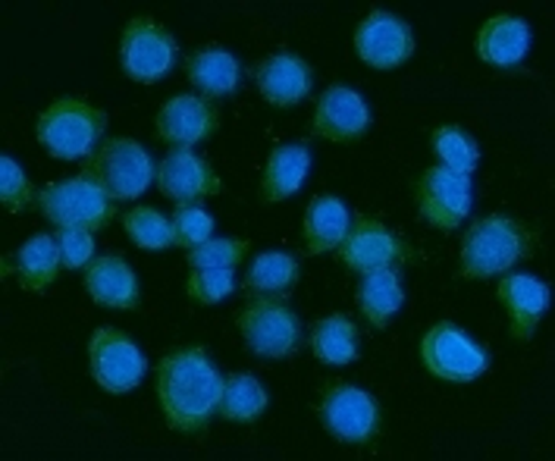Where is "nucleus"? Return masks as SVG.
<instances>
[{"label":"nucleus","instance_id":"aec40b11","mask_svg":"<svg viewBox=\"0 0 555 461\" xmlns=\"http://www.w3.org/2000/svg\"><path fill=\"white\" fill-rule=\"evenodd\" d=\"M530 48V26L518 16H493L477 31V54L493 66L521 63Z\"/></svg>","mask_w":555,"mask_h":461},{"label":"nucleus","instance_id":"bb28decb","mask_svg":"<svg viewBox=\"0 0 555 461\" xmlns=\"http://www.w3.org/2000/svg\"><path fill=\"white\" fill-rule=\"evenodd\" d=\"M267 408V393L251 374H233L223 380V396H220V414L227 421L248 424L255 418H261Z\"/></svg>","mask_w":555,"mask_h":461},{"label":"nucleus","instance_id":"a211bd4d","mask_svg":"<svg viewBox=\"0 0 555 461\" xmlns=\"http://www.w3.org/2000/svg\"><path fill=\"white\" fill-rule=\"evenodd\" d=\"M499 298L512 318V333L515 340H530L540 318L546 315V305H550V289L546 283H540L537 277H527V273H515V277H505L499 283Z\"/></svg>","mask_w":555,"mask_h":461},{"label":"nucleus","instance_id":"7ed1b4c3","mask_svg":"<svg viewBox=\"0 0 555 461\" xmlns=\"http://www.w3.org/2000/svg\"><path fill=\"white\" fill-rule=\"evenodd\" d=\"M107 116L104 111L91 107L79 98L54 101L44 114L38 116V142L44 144L54 157L63 161H82L98 151V142L104 139Z\"/></svg>","mask_w":555,"mask_h":461},{"label":"nucleus","instance_id":"f03ea898","mask_svg":"<svg viewBox=\"0 0 555 461\" xmlns=\"http://www.w3.org/2000/svg\"><path fill=\"white\" fill-rule=\"evenodd\" d=\"M540 235L512 217H487L474 223L462 242V277L465 280H483L505 273L518 260L537 252Z\"/></svg>","mask_w":555,"mask_h":461},{"label":"nucleus","instance_id":"6e6552de","mask_svg":"<svg viewBox=\"0 0 555 461\" xmlns=\"http://www.w3.org/2000/svg\"><path fill=\"white\" fill-rule=\"evenodd\" d=\"M421 358H424V368L430 374L439 376V380H449V383H470L490 364L487 351L474 346L468 336L452 323H437L424 336Z\"/></svg>","mask_w":555,"mask_h":461},{"label":"nucleus","instance_id":"c756f323","mask_svg":"<svg viewBox=\"0 0 555 461\" xmlns=\"http://www.w3.org/2000/svg\"><path fill=\"white\" fill-rule=\"evenodd\" d=\"M126 232L139 248H157L160 252V248L176 245L173 223L164 214H157L154 207H132L126 214Z\"/></svg>","mask_w":555,"mask_h":461},{"label":"nucleus","instance_id":"f704fd0d","mask_svg":"<svg viewBox=\"0 0 555 461\" xmlns=\"http://www.w3.org/2000/svg\"><path fill=\"white\" fill-rule=\"evenodd\" d=\"M57 245L60 255H63V267H88L91 264V255H94V242L88 230H60L57 232Z\"/></svg>","mask_w":555,"mask_h":461},{"label":"nucleus","instance_id":"f3484780","mask_svg":"<svg viewBox=\"0 0 555 461\" xmlns=\"http://www.w3.org/2000/svg\"><path fill=\"white\" fill-rule=\"evenodd\" d=\"M86 286L91 298L104 308H119V311H135L142 302L139 280L132 273V267L119 255H104L88 264Z\"/></svg>","mask_w":555,"mask_h":461},{"label":"nucleus","instance_id":"9b49d317","mask_svg":"<svg viewBox=\"0 0 555 461\" xmlns=\"http://www.w3.org/2000/svg\"><path fill=\"white\" fill-rule=\"evenodd\" d=\"M417 210L430 227L455 230L470 210V179L446 167H430L417 182Z\"/></svg>","mask_w":555,"mask_h":461},{"label":"nucleus","instance_id":"4be33fe9","mask_svg":"<svg viewBox=\"0 0 555 461\" xmlns=\"http://www.w3.org/2000/svg\"><path fill=\"white\" fill-rule=\"evenodd\" d=\"M311 170V154L301 144H280L273 148L263 174V202H283L295 195Z\"/></svg>","mask_w":555,"mask_h":461},{"label":"nucleus","instance_id":"4468645a","mask_svg":"<svg viewBox=\"0 0 555 461\" xmlns=\"http://www.w3.org/2000/svg\"><path fill=\"white\" fill-rule=\"evenodd\" d=\"M217 126H220L217 107L198 94L170 98L157 114V136L176 148H192V144L205 142L217 132Z\"/></svg>","mask_w":555,"mask_h":461},{"label":"nucleus","instance_id":"9d476101","mask_svg":"<svg viewBox=\"0 0 555 461\" xmlns=\"http://www.w3.org/2000/svg\"><path fill=\"white\" fill-rule=\"evenodd\" d=\"M339 258L349 270L371 273V270L392 267L399 260H411L414 248L409 242H402L396 232L386 230L380 220L354 217V227H349L346 239L339 242Z\"/></svg>","mask_w":555,"mask_h":461},{"label":"nucleus","instance_id":"f257e3e1","mask_svg":"<svg viewBox=\"0 0 555 461\" xmlns=\"http://www.w3.org/2000/svg\"><path fill=\"white\" fill-rule=\"evenodd\" d=\"M223 376L202 348L170 351L157 368V399L167 424L182 433H202L214 411H220Z\"/></svg>","mask_w":555,"mask_h":461},{"label":"nucleus","instance_id":"ddd939ff","mask_svg":"<svg viewBox=\"0 0 555 461\" xmlns=\"http://www.w3.org/2000/svg\"><path fill=\"white\" fill-rule=\"evenodd\" d=\"M354 51L377 69H392L414 54V35L399 16L374 10L354 31Z\"/></svg>","mask_w":555,"mask_h":461},{"label":"nucleus","instance_id":"7c9ffc66","mask_svg":"<svg viewBox=\"0 0 555 461\" xmlns=\"http://www.w3.org/2000/svg\"><path fill=\"white\" fill-rule=\"evenodd\" d=\"M248 239H207L205 245L189 252V264L195 270H233L248 255Z\"/></svg>","mask_w":555,"mask_h":461},{"label":"nucleus","instance_id":"39448f33","mask_svg":"<svg viewBox=\"0 0 555 461\" xmlns=\"http://www.w3.org/2000/svg\"><path fill=\"white\" fill-rule=\"evenodd\" d=\"M38 207L60 230H104L117 214L114 202L86 176L48 185L38 195Z\"/></svg>","mask_w":555,"mask_h":461},{"label":"nucleus","instance_id":"2eb2a0df","mask_svg":"<svg viewBox=\"0 0 555 461\" xmlns=\"http://www.w3.org/2000/svg\"><path fill=\"white\" fill-rule=\"evenodd\" d=\"M157 185L167 199H176L179 204L198 202L205 195H217L220 176L210 170L205 157H198L192 148H176L164 157L160 170H157Z\"/></svg>","mask_w":555,"mask_h":461},{"label":"nucleus","instance_id":"393cba45","mask_svg":"<svg viewBox=\"0 0 555 461\" xmlns=\"http://www.w3.org/2000/svg\"><path fill=\"white\" fill-rule=\"evenodd\" d=\"M60 264H63V255L54 235H35L16 255V270L23 277V286L31 292H44L51 286L57 280Z\"/></svg>","mask_w":555,"mask_h":461},{"label":"nucleus","instance_id":"1a4fd4ad","mask_svg":"<svg viewBox=\"0 0 555 461\" xmlns=\"http://www.w3.org/2000/svg\"><path fill=\"white\" fill-rule=\"evenodd\" d=\"M88 358H91V374L107 393H129L145 376V358L139 346L126 333L111 326H101L91 336Z\"/></svg>","mask_w":555,"mask_h":461},{"label":"nucleus","instance_id":"423d86ee","mask_svg":"<svg viewBox=\"0 0 555 461\" xmlns=\"http://www.w3.org/2000/svg\"><path fill=\"white\" fill-rule=\"evenodd\" d=\"M238 333L261 358H289L301 346V323L280 298H255L238 315Z\"/></svg>","mask_w":555,"mask_h":461},{"label":"nucleus","instance_id":"c85d7f7f","mask_svg":"<svg viewBox=\"0 0 555 461\" xmlns=\"http://www.w3.org/2000/svg\"><path fill=\"white\" fill-rule=\"evenodd\" d=\"M434 151L442 157V167L455 174L470 176L480 164V148L462 126H439L434 132Z\"/></svg>","mask_w":555,"mask_h":461},{"label":"nucleus","instance_id":"72a5a7b5","mask_svg":"<svg viewBox=\"0 0 555 461\" xmlns=\"http://www.w3.org/2000/svg\"><path fill=\"white\" fill-rule=\"evenodd\" d=\"M233 270H195L189 277V295L202 305H217L233 292Z\"/></svg>","mask_w":555,"mask_h":461},{"label":"nucleus","instance_id":"473e14b6","mask_svg":"<svg viewBox=\"0 0 555 461\" xmlns=\"http://www.w3.org/2000/svg\"><path fill=\"white\" fill-rule=\"evenodd\" d=\"M0 195L10 210H26L35 202V189L13 157H0Z\"/></svg>","mask_w":555,"mask_h":461},{"label":"nucleus","instance_id":"f8f14e48","mask_svg":"<svg viewBox=\"0 0 555 461\" xmlns=\"http://www.w3.org/2000/svg\"><path fill=\"white\" fill-rule=\"evenodd\" d=\"M321 421L343 443H367L377 431L380 411L364 389L333 386L321 399Z\"/></svg>","mask_w":555,"mask_h":461},{"label":"nucleus","instance_id":"0eeeda50","mask_svg":"<svg viewBox=\"0 0 555 461\" xmlns=\"http://www.w3.org/2000/svg\"><path fill=\"white\" fill-rule=\"evenodd\" d=\"M176 57H179V48H176L173 35L160 23L147 16L129 20V26L122 31V44H119V60H122V69L135 82L164 79L176 66Z\"/></svg>","mask_w":555,"mask_h":461},{"label":"nucleus","instance_id":"cd10ccee","mask_svg":"<svg viewBox=\"0 0 555 461\" xmlns=\"http://www.w3.org/2000/svg\"><path fill=\"white\" fill-rule=\"evenodd\" d=\"M295 280H298V260L283 252H267L251 264L245 277V289L251 295H280V292H289Z\"/></svg>","mask_w":555,"mask_h":461},{"label":"nucleus","instance_id":"b1692460","mask_svg":"<svg viewBox=\"0 0 555 461\" xmlns=\"http://www.w3.org/2000/svg\"><path fill=\"white\" fill-rule=\"evenodd\" d=\"M189 82L205 91V98H223L238 88V60L223 48H202L189 57Z\"/></svg>","mask_w":555,"mask_h":461},{"label":"nucleus","instance_id":"2f4dec72","mask_svg":"<svg viewBox=\"0 0 555 461\" xmlns=\"http://www.w3.org/2000/svg\"><path fill=\"white\" fill-rule=\"evenodd\" d=\"M170 223H173L176 245H182L189 252L198 248V245H205L207 239H210V232H214V217L195 202L179 204L173 210V220Z\"/></svg>","mask_w":555,"mask_h":461},{"label":"nucleus","instance_id":"6ab92c4d","mask_svg":"<svg viewBox=\"0 0 555 461\" xmlns=\"http://www.w3.org/2000/svg\"><path fill=\"white\" fill-rule=\"evenodd\" d=\"M258 88L273 107H293L311 91V66L295 54H273L258 66Z\"/></svg>","mask_w":555,"mask_h":461},{"label":"nucleus","instance_id":"20e7f679","mask_svg":"<svg viewBox=\"0 0 555 461\" xmlns=\"http://www.w3.org/2000/svg\"><path fill=\"white\" fill-rule=\"evenodd\" d=\"M86 179H91L111 202L139 199L154 179L147 151L132 139H107L86 161Z\"/></svg>","mask_w":555,"mask_h":461},{"label":"nucleus","instance_id":"5701e85b","mask_svg":"<svg viewBox=\"0 0 555 461\" xmlns=\"http://www.w3.org/2000/svg\"><path fill=\"white\" fill-rule=\"evenodd\" d=\"M402 302H405V292H402L399 273L392 267L364 273V283L358 289V305H361V315L374 326H386L399 315Z\"/></svg>","mask_w":555,"mask_h":461},{"label":"nucleus","instance_id":"a878e982","mask_svg":"<svg viewBox=\"0 0 555 461\" xmlns=\"http://www.w3.org/2000/svg\"><path fill=\"white\" fill-rule=\"evenodd\" d=\"M311 348L323 364H351L358 358V330L346 315H330L318 320Z\"/></svg>","mask_w":555,"mask_h":461},{"label":"nucleus","instance_id":"412c9836","mask_svg":"<svg viewBox=\"0 0 555 461\" xmlns=\"http://www.w3.org/2000/svg\"><path fill=\"white\" fill-rule=\"evenodd\" d=\"M346 232H349V210L339 199L318 195L308 204V210H305V245L311 255L339 248Z\"/></svg>","mask_w":555,"mask_h":461},{"label":"nucleus","instance_id":"dca6fc26","mask_svg":"<svg viewBox=\"0 0 555 461\" xmlns=\"http://www.w3.org/2000/svg\"><path fill=\"white\" fill-rule=\"evenodd\" d=\"M371 126V111L358 91L343 86L326 88L314 114V136L330 142H354Z\"/></svg>","mask_w":555,"mask_h":461}]
</instances>
